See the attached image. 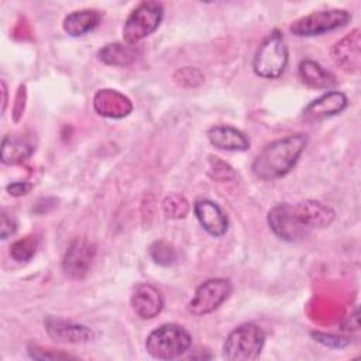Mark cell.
Returning a JSON list of instances; mask_svg holds the SVG:
<instances>
[{"label": "cell", "instance_id": "obj_11", "mask_svg": "<svg viewBox=\"0 0 361 361\" xmlns=\"http://www.w3.org/2000/svg\"><path fill=\"white\" fill-rule=\"evenodd\" d=\"M348 106L347 96L338 90H327L312 100L302 111V118L307 123L320 121L340 114Z\"/></svg>", "mask_w": 361, "mask_h": 361}, {"label": "cell", "instance_id": "obj_15", "mask_svg": "<svg viewBox=\"0 0 361 361\" xmlns=\"http://www.w3.org/2000/svg\"><path fill=\"white\" fill-rule=\"evenodd\" d=\"M93 107L103 117L123 118L131 113L133 103L116 89H100L93 96Z\"/></svg>", "mask_w": 361, "mask_h": 361}, {"label": "cell", "instance_id": "obj_30", "mask_svg": "<svg viewBox=\"0 0 361 361\" xmlns=\"http://www.w3.org/2000/svg\"><path fill=\"white\" fill-rule=\"evenodd\" d=\"M7 192L8 195L14 196V197H20V196H24L27 193L31 192L32 189V183L30 182H25V180H20V182H11L7 185Z\"/></svg>", "mask_w": 361, "mask_h": 361}, {"label": "cell", "instance_id": "obj_31", "mask_svg": "<svg viewBox=\"0 0 361 361\" xmlns=\"http://www.w3.org/2000/svg\"><path fill=\"white\" fill-rule=\"evenodd\" d=\"M1 93H3V107H1V111L4 113L6 104H7V87H6L4 80H1Z\"/></svg>", "mask_w": 361, "mask_h": 361}, {"label": "cell", "instance_id": "obj_17", "mask_svg": "<svg viewBox=\"0 0 361 361\" xmlns=\"http://www.w3.org/2000/svg\"><path fill=\"white\" fill-rule=\"evenodd\" d=\"M207 138L212 145L223 151H247L250 148L248 137L231 126H213L207 131Z\"/></svg>", "mask_w": 361, "mask_h": 361}, {"label": "cell", "instance_id": "obj_10", "mask_svg": "<svg viewBox=\"0 0 361 361\" xmlns=\"http://www.w3.org/2000/svg\"><path fill=\"white\" fill-rule=\"evenodd\" d=\"M44 326L47 334L54 341L63 344H82L90 341L94 337V333L87 326L72 323L55 316H47L44 319Z\"/></svg>", "mask_w": 361, "mask_h": 361}, {"label": "cell", "instance_id": "obj_25", "mask_svg": "<svg viewBox=\"0 0 361 361\" xmlns=\"http://www.w3.org/2000/svg\"><path fill=\"white\" fill-rule=\"evenodd\" d=\"M209 175L217 182H227L235 178L233 168L219 157H209Z\"/></svg>", "mask_w": 361, "mask_h": 361}, {"label": "cell", "instance_id": "obj_22", "mask_svg": "<svg viewBox=\"0 0 361 361\" xmlns=\"http://www.w3.org/2000/svg\"><path fill=\"white\" fill-rule=\"evenodd\" d=\"M38 237L34 234L16 240L10 245V255L16 262H28L37 252Z\"/></svg>", "mask_w": 361, "mask_h": 361}, {"label": "cell", "instance_id": "obj_19", "mask_svg": "<svg viewBox=\"0 0 361 361\" xmlns=\"http://www.w3.org/2000/svg\"><path fill=\"white\" fill-rule=\"evenodd\" d=\"M299 78L300 80L312 89L330 90L336 86V78L327 69H324L319 62L312 59H303L299 63Z\"/></svg>", "mask_w": 361, "mask_h": 361}, {"label": "cell", "instance_id": "obj_9", "mask_svg": "<svg viewBox=\"0 0 361 361\" xmlns=\"http://www.w3.org/2000/svg\"><path fill=\"white\" fill-rule=\"evenodd\" d=\"M96 255V245L85 237L73 238L62 258V269L72 279H82L87 275Z\"/></svg>", "mask_w": 361, "mask_h": 361}, {"label": "cell", "instance_id": "obj_8", "mask_svg": "<svg viewBox=\"0 0 361 361\" xmlns=\"http://www.w3.org/2000/svg\"><path fill=\"white\" fill-rule=\"evenodd\" d=\"M271 231L283 241L296 243L310 234V231L299 221L293 204L279 203L274 206L267 216Z\"/></svg>", "mask_w": 361, "mask_h": 361}, {"label": "cell", "instance_id": "obj_29", "mask_svg": "<svg viewBox=\"0 0 361 361\" xmlns=\"http://www.w3.org/2000/svg\"><path fill=\"white\" fill-rule=\"evenodd\" d=\"M17 230V221L13 216H8L6 212H1V221H0V237L6 240L7 237L13 235Z\"/></svg>", "mask_w": 361, "mask_h": 361}, {"label": "cell", "instance_id": "obj_28", "mask_svg": "<svg viewBox=\"0 0 361 361\" xmlns=\"http://www.w3.org/2000/svg\"><path fill=\"white\" fill-rule=\"evenodd\" d=\"M312 336L314 337L316 341H319L323 345L330 347V348H343L351 343V340L348 337H340V336L326 334V333H320V331H313Z\"/></svg>", "mask_w": 361, "mask_h": 361}, {"label": "cell", "instance_id": "obj_13", "mask_svg": "<svg viewBox=\"0 0 361 361\" xmlns=\"http://www.w3.org/2000/svg\"><path fill=\"white\" fill-rule=\"evenodd\" d=\"M193 213L200 226L213 237H221L228 228V219L223 209L209 199H199L193 204Z\"/></svg>", "mask_w": 361, "mask_h": 361}, {"label": "cell", "instance_id": "obj_14", "mask_svg": "<svg viewBox=\"0 0 361 361\" xmlns=\"http://www.w3.org/2000/svg\"><path fill=\"white\" fill-rule=\"evenodd\" d=\"M360 44V30L355 28L334 44L331 49L333 62L345 72H357L361 63Z\"/></svg>", "mask_w": 361, "mask_h": 361}, {"label": "cell", "instance_id": "obj_18", "mask_svg": "<svg viewBox=\"0 0 361 361\" xmlns=\"http://www.w3.org/2000/svg\"><path fill=\"white\" fill-rule=\"evenodd\" d=\"M102 20V13L96 8H82L69 13L62 23L63 31L71 37H80L94 30Z\"/></svg>", "mask_w": 361, "mask_h": 361}, {"label": "cell", "instance_id": "obj_21", "mask_svg": "<svg viewBox=\"0 0 361 361\" xmlns=\"http://www.w3.org/2000/svg\"><path fill=\"white\" fill-rule=\"evenodd\" d=\"M32 152H34L32 144H30L25 140L6 135L1 141L0 158H1V162L6 165L21 164L23 161L28 159L32 155Z\"/></svg>", "mask_w": 361, "mask_h": 361}, {"label": "cell", "instance_id": "obj_12", "mask_svg": "<svg viewBox=\"0 0 361 361\" xmlns=\"http://www.w3.org/2000/svg\"><path fill=\"white\" fill-rule=\"evenodd\" d=\"M130 305L133 312L144 320L154 319L164 307L162 293L148 282H140L134 286Z\"/></svg>", "mask_w": 361, "mask_h": 361}, {"label": "cell", "instance_id": "obj_27", "mask_svg": "<svg viewBox=\"0 0 361 361\" xmlns=\"http://www.w3.org/2000/svg\"><path fill=\"white\" fill-rule=\"evenodd\" d=\"M28 354L31 358L35 360H66V358H75L71 354L61 353L56 350H49V348H42L39 345H30L28 347Z\"/></svg>", "mask_w": 361, "mask_h": 361}, {"label": "cell", "instance_id": "obj_7", "mask_svg": "<svg viewBox=\"0 0 361 361\" xmlns=\"http://www.w3.org/2000/svg\"><path fill=\"white\" fill-rule=\"evenodd\" d=\"M233 290L231 282L226 278H210L202 282L188 303V312L195 316H206L219 309Z\"/></svg>", "mask_w": 361, "mask_h": 361}, {"label": "cell", "instance_id": "obj_5", "mask_svg": "<svg viewBox=\"0 0 361 361\" xmlns=\"http://www.w3.org/2000/svg\"><path fill=\"white\" fill-rule=\"evenodd\" d=\"M164 18V6L158 1H141L133 8L123 25V39L126 44L137 45L151 35Z\"/></svg>", "mask_w": 361, "mask_h": 361}, {"label": "cell", "instance_id": "obj_2", "mask_svg": "<svg viewBox=\"0 0 361 361\" xmlns=\"http://www.w3.org/2000/svg\"><path fill=\"white\" fill-rule=\"evenodd\" d=\"M189 331L175 323H164L154 329L145 340L147 353L157 360H175L190 350Z\"/></svg>", "mask_w": 361, "mask_h": 361}, {"label": "cell", "instance_id": "obj_23", "mask_svg": "<svg viewBox=\"0 0 361 361\" xmlns=\"http://www.w3.org/2000/svg\"><path fill=\"white\" fill-rule=\"evenodd\" d=\"M148 252H149L151 258L154 259V262L158 264V265H162V267H169V265L175 264V261H176L175 248L164 240L154 241L149 245Z\"/></svg>", "mask_w": 361, "mask_h": 361}, {"label": "cell", "instance_id": "obj_20", "mask_svg": "<svg viewBox=\"0 0 361 361\" xmlns=\"http://www.w3.org/2000/svg\"><path fill=\"white\" fill-rule=\"evenodd\" d=\"M140 51L135 45H130L126 42H110L99 49V59L110 66H127L131 65Z\"/></svg>", "mask_w": 361, "mask_h": 361}, {"label": "cell", "instance_id": "obj_16", "mask_svg": "<svg viewBox=\"0 0 361 361\" xmlns=\"http://www.w3.org/2000/svg\"><path fill=\"white\" fill-rule=\"evenodd\" d=\"M295 213L299 219V221L309 230H314V228H323L327 227L336 217L334 210L319 202V200H302L296 204H293Z\"/></svg>", "mask_w": 361, "mask_h": 361}, {"label": "cell", "instance_id": "obj_24", "mask_svg": "<svg viewBox=\"0 0 361 361\" xmlns=\"http://www.w3.org/2000/svg\"><path fill=\"white\" fill-rule=\"evenodd\" d=\"M162 207L166 217L169 219H182L189 213L190 209L189 202L182 195L178 193H171L169 196H166L164 199Z\"/></svg>", "mask_w": 361, "mask_h": 361}, {"label": "cell", "instance_id": "obj_6", "mask_svg": "<svg viewBox=\"0 0 361 361\" xmlns=\"http://www.w3.org/2000/svg\"><path fill=\"white\" fill-rule=\"evenodd\" d=\"M351 20V13L344 8L320 10L295 20L289 30L296 37H314L345 27Z\"/></svg>", "mask_w": 361, "mask_h": 361}, {"label": "cell", "instance_id": "obj_4", "mask_svg": "<svg viewBox=\"0 0 361 361\" xmlns=\"http://www.w3.org/2000/svg\"><path fill=\"white\" fill-rule=\"evenodd\" d=\"M288 47L279 30H272L261 42L252 58V69L264 79L279 78L288 65Z\"/></svg>", "mask_w": 361, "mask_h": 361}, {"label": "cell", "instance_id": "obj_26", "mask_svg": "<svg viewBox=\"0 0 361 361\" xmlns=\"http://www.w3.org/2000/svg\"><path fill=\"white\" fill-rule=\"evenodd\" d=\"M204 76L195 68H189L185 66L179 71H176V73L173 75V80L183 87H195L197 85H200L203 82Z\"/></svg>", "mask_w": 361, "mask_h": 361}, {"label": "cell", "instance_id": "obj_3", "mask_svg": "<svg viewBox=\"0 0 361 361\" xmlns=\"http://www.w3.org/2000/svg\"><path fill=\"white\" fill-rule=\"evenodd\" d=\"M265 344V333L255 323H243L233 329L223 344V358L228 361L257 360Z\"/></svg>", "mask_w": 361, "mask_h": 361}, {"label": "cell", "instance_id": "obj_1", "mask_svg": "<svg viewBox=\"0 0 361 361\" xmlns=\"http://www.w3.org/2000/svg\"><path fill=\"white\" fill-rule=\"evenodd\" d=\"M307 145L303 133L289 134L267 144L251 164L252 173L261 180H275L289 173Z\"/></svg>", "mask_w": 361, "mask_h": 361}]
</instances>
